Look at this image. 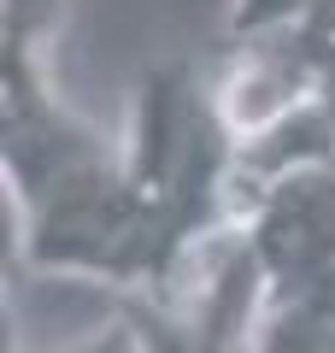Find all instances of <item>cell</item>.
Returning <instances> with one entry per match:
<instances>
[{"instance_id":"6da1fadb","label":"cell","mask_w":335,"mask_h":353,"mask_svg":"<svg viewBox=\"0 0 335 353\" xmlns=\"http://www.w3.org/2000/svg\"><path fill=\"white\" fill-rule=\"evenodd\" d=\"M0 171L18 206V259L36 277L148 289V241L124 183V141L88 124L48 71V48L0 41Z\"/></svg>"},{"instance_id":"7a4b0ae2","label":"cell","mask_w":335,"mask_h":353,"mask_svg":"<svg viewBox=\"0 0 335 353\" xmlns=\"http://www.w3.org/2000/svg\"><path fill=\"white\" fill-rule=\"evenodd\" d=\"M124 183L148 241V289L171 294L236 236V130L212 77L188 59L141 71L124 124Z\"/></svg>"},{"instance_id":"3957f363","label":"cell","mask_w":335,"mask_h":353,"mask_svg":"<svg viewBox=\"0 0 335 353\" xmlns=\"http://www.w3.org/2000/svg\"><path fill=\"white\" fill-rule=\"evenodd\" d=\"M236 236L259 265L265 306L323 289L335 277V165H306L247 194Z\"/></svg>"},{"instance_id":"277c9868","label":"cell","mask_w":335,"mask_h":353,"mask_svg":"<svg viewBox=\"0 0 335 353\" xmlns=\"http://www.w3.org/2000/svg\"><path fill=\"white\" fill-rule=\"evenodd\" d=\"M259 41H276V48H288L300 59V71L312 77V88H318V101L335 106V0H318L306 18H294L288 30H276V36H259ZM236 48V41H230Z\"/></svg>"},{"instance_id":"5b68a950","label":"cell","mask_w":335,"mask_h":353,"mask_svg":"<svg viewBox=\"0 0 335 353\" xmlns=\"http://www.w3.org/2000/svg\"><path fill=\"white\" fill-rule=\"evenodd\" d=\"M318 0H230L223 12V41H259V36H276L288 30L294 18H306Z\"/></svg>"},{"instance_id":"8992f818","label":"cell","mask_w":335,"mask_h":353,"mask_svg":"<svg viewBox=\"0 0 335 353\" xmlns=\"http://www.w3.org/2000/svg\"><path fill=\"white\" fill-rule=\"evenodd\" d=\"M65 30V0H0V41H30L48 48Z\"/></svg>"},{"instance_id":"52a82bcc","label":"cell","mask_w":335,"mask_h":353,"mask_svg":"<svg viewBox=\"0 0 335 353\" xmlns=\"http://www.w3.org/2000/svg\"><path fill=\"white\" fill-rule=\"evenodd\" d=\"M59 353H148V347H141V330L130 324V312H118V324L94 330L88 341H77V347H59Z\"/></svg>"}]
</instances>
